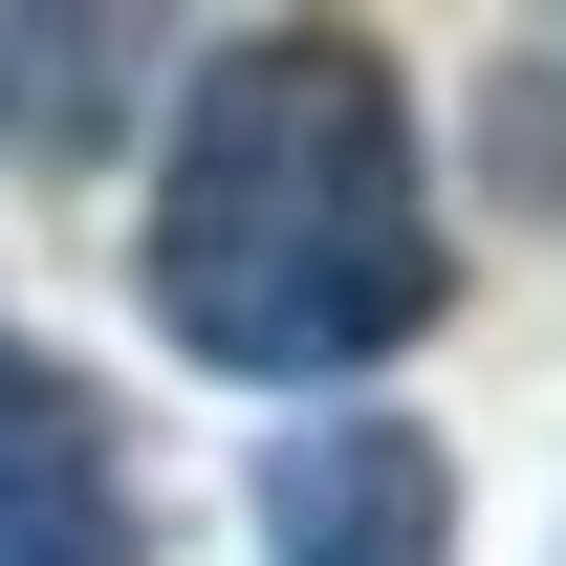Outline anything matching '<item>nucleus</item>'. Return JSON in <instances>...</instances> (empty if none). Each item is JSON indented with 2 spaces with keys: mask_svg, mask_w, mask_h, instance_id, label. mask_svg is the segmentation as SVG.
Wrapping results in <instances>:
<instances>
[{
  "mask_svg": "<svg viewBox=\"0 0 566 566\" xmlns=\"http://www.w3.org/2000/svg\"><path fill=\"white\" fill-rule=\"evenodd\" d=\"M153 327L240 392H349L458 305V240H436L415 175V87L370 22H240L175 87V153H153Z\"/></svg>",
  "mask_w": 566,
  "mask_h": 566,
  "instance_id": "obj_1",
  "label": "nucleus"
},
{
  "mask_svg": "<svg viewBox=\"0 0 566 566\" xmlns=\"http://www.w3.org/2000/svg\"><path fill=\"white\" fill-rule=\"evenodd\" d=\"M132 66H153V22H0V132L22 153H109Z\"/></svg>",
  "mask_w": 566,
  "mask_h": 566,
  "instance_id": "obj_4",
  "label": "nucleus"
},
{
  "mask_svg": "<svg viewBox=\"0 0 566 566\" xmlns=\"http://www.w3.org/2000/svg\"><path fill=\"white\" fill-rule=\"evenodd\" d=\"M262 566H458L436 415H283L262 436Z\"/></svg>",
  "mask_w": 566,
  "mask_h": 566,
  "instance_id": "obj_2",
  "label": "nucleus"
},
{
  "mask_svg": "<svg viewBox=\"0 0 566 566\" xmlns=\"http://www.w3.org/2000/svg\"><path fill=\"white\" fill-rule=\"evenodd\" d=\"M0 566H153L132 458H109V392L44 349H0Z\"/></svg>",
  "mask_w": 566,
  "mask_h": 566,
  "instance_id": "obj_3",
  "label": "nucleus"
}]
</instances>
